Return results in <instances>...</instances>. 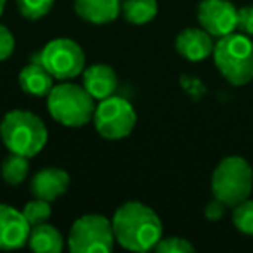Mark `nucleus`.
<instances>
[{
	"mask_svg": "<svg viewBox=\"0 0 253 253\" xmlns=\"http://www.w3.org/2000/svg\"><path fill=\"white\" fill-rule=\"evenodd\" d=\"M253 191V170L241 156L224 158L211 173L213 198L234 208L238 203L250 198Z\"/></svg>",
	"mask_w": 253,
	"mask_h": 253,
	"instance_id": "39448f33",
	"label": "nucleus"
},
{
	"mask_svg": "<svg viewBox=\"0 0 253 253\" xmlns=\"http://www.w3.org/2000/svg\"><path fill=\"white\" fill-rule=\"evenodd\" d=\"M19 85L26 94L42 97V95H49V92L52 90L54 77L40 61L32 59V63L19 71Z\"/></svg>",
	"mask_w": 253,
	"mask_h": 253,
	"instance_id": "2eb2a0df",
	"label": "nucleus"
},
{
	"mask_svg": "<svg viewBox=\"0 0 253 253\" xmlns=\"http://www.w3.org/2000/svg\"><path fill=\"white\" fill-rule=\"evenodd\" d=\"M28 245L39 253H59L64 248V238L54 225L43 222L32 227Z\"/></svg>",
	"mask_w": 253,
	"mask_h": 253,
	"instance_id": "dca6fc26",
	"label": "nucleus"
},
{
	"mask_svg": "<svg viewBox=\"0 0 253 253\" xmlns=\"http://www.w3.org/2000/svg\"><path fill=\"white\" fill-rule=\"evenodd\" d=\"M95 99L85 90L84 85L59 84L54 85L47 95V109L56 122L64 126H84L94 118Z\"/></svg>",
	"mask_w": 253,
	"mask_h": 253,
	"instance_id": "20e7f679",
	"label": "nucleus"
},
{
	"mask_svg": "<svg viewBox=\"0 0 253 253\" xmlns=\"http://www.w3.org/2000/svg\"><path fill=\"white\" fill-rule=\"evenodd\" d=\"M32 225L23 210L0 203V250H19L28 243Z\"/></svg>",
	"mask_w": 253,
	"mask_h": 253,
	"instance_id": "9d476101",
	"label": "nucleus"
},
{
	"mask_svg": "<svg viewBox=\"0 0 253 253\" xmlns=\"http://www.w3.org/2000/svg\"><path fill=\"white\" fill-rule=\"evenodd\" d=\"M52 213V208H50V201L40 200V198H35V200L28 201L23 208V215L26 217V220L30 222V225H39L47 222V218Z\"/></svg>",
	"mask_w": 253,
	"mask_h": 253,
	"instance_id": "412c9836",
	"label": "nucleus"
},
{
	"mask_svg": "<svg viewBox=\"0 0 253 253\" xmlns=\"http://www.w3.org/2000/svg\"><path fill=\"white\" fill-rule=\"evenodd\" d=\"M238 30L245 35H253V5L238 9Z\"/></svg>",
	"mask_w": 253,
	"mask_h": 253,
	"instance_id": "b1692460",
	"label": "nucleus"
},
{
	"mask_svg": "<svg viewBox=\"0 0 253 253\" xmlns=\"http://www.w3.org/2000/svg\"><path fill=\"white\" fill-rule=\"evenodd\" d=\"M33 59L40 61L56 80H71L85 70V54L71 39L50 40Z\"/></svg>",
	"mask_w": 253,
	"mask_h": 253,
	"instance_id": "6e6552de",
	"label": "nucleus"
},
{
	"mask_svg": "<svg viewBox=\"0 0 253 253\" xmlns=\"http://www.w3.org/2000/svg\"><path fill=\"white\" fill-rule=\"evenodd\" d=\"M82 82L84 87L95 101L109 97L115 94L118 87V78L111 66L108 64H92L82 73Z\"/></svg>",
	"mask_w": 253,
	"mask_h": 253,
	"instance_id": "ddd939ff",
	"label": "nucleus"
},
{
	"mask_svg": "<svg viewBox=\"0 0 253 253\" xmlns=\"http://www.w3.org/2000/svg\"><path fill=\"white\" fill-rule=\"evenodd\" d=\"M198 21L211 37L222 39L238 30V9L229 0H201Z\"/></svg>",
	"mask_w": 253,
	"mask_h": 253,
	"instance_id": "1a4fd4ad",
	"label": "nucleus"
},
{
	"mask_svg": "<svg viewBox=\"0 0 253 253\" xmlns=\"http://www.w3.org/2000/svg\"><path fill=\"white\" fill-rule=\"evenodd\" d=\"M211 35L203 28H186L177 35L175 49L184 59L191 63H201L213 54Z\"/></svg>",
	"mask_w": 253,
	"mask_h": 253,
	"instance_id": "9b49d317",
	"label": "nucleus"
},
{
	"mask_svg": "<svg viewBox=\"0 0 253 253\" xmlns=\"http://www.w3.org/2000/svg\"><path fill=\"white\" fill-rule=\"evenodd\" d=\"M5 2H7V0H0V16H2V12H4V9H5Z\"/></svg>",
	"mask_w": 253,
	"mask_h": 253,
	"instance_id": "a878e982",
	"label": "nucleus"
},
{
	"mask_svg": "<svg viewBox=\"0 0 253 253\" xmlns=\"http://www.w3.org/2000/svg\"><path fill=\"white\" fill-rule=\"evenodd\" d=\"M111 224L116 243L130 252H148L163 238V224L156 211L139 201L118 207Z\"/></svg>",
	"mask_w": 253,
	"mask_h": 253,
	"instance_id": "f257e3e1",
	"label": "nucleus"
},
{
	"mask_svg": "<svg viewBox=\"0 0 253 253\" xmlns=\"http://www.w3.org/2000/svg\"><path fill=\"white\" fill-rule=\"evenodd\" d=\"M115 243L113 224L99 213H87L77 218L68 236V246L73 253L111 252Z\"/></svg>",
	"mask_w": 253,
	"mask_h": 253,
	"instance_id": "423d86ee",
	"label": "nucleus"
},
{
	"mask_svg": "<svg viewBox=\"0 0 253 253\" xmlns=\"http://www.w3.org/2000/svg\"><path fill=\"white\" fill-rule=\"evenodd\" d=\"M0 137L9 153L33 158L47 144L49 132L45 123L35 113L26 109H12L0 122Z\"/></svg>",
	"mask_w": 253,
	"mask_h": 253,
	"instance_id": "f03ea898",
	"label": "nucleus"
},
{
	"mask_svg": "<svg viewBox=\"0 0 253 253\" xmlns=\"http://www.w3.org/2000/svg\"><path fill=\"white\" fill-rule=\"evenodd\" d=\"M225 208H227V205H225L224 201L213 198V200L205 207V217H207L208 220H218V218L224 217Z\"/></svg>",
	"mask_w": 253,
	"mask_h": 253,
	"instance_id": "393cba45",
	"label": "nucleus"
},
{
	"mask_svg": "<svg viewBox=\"0 0 253 253\" xmlns=\"http://www.w3.org/2000/svg\"><path fill=\"white\" fill-rule=\"evenodd\" d=\"M68 187H70V175L63 169H56V167H47L37 172L30 184L33 196L50 203L63 196Z\"/></svg>",
	"mask_w": 253,
	"mask_h": 253,
	"instance_id": "f8f14e48",
	"label": "nucleus"
},
{
	"mask_svg": "<svg viewBox=\"0 0 253 253\" xmlns=\"http://www.w3.org/2000/svg\"><path fill=\"white\" fill-rule=\"evenodd\" d=\"M213 61L220 75L236 87L253 80V42L245 33H229L213 47Z\"/></svg>",
	"mask_w": 253,
	"mask_h": 253,
	"instance_id": "7ed1b4c3",
	"label": "nucleus"
},
{
	"mask_svg": "<svg viewBox=\"0 0 253 253\" xmlns=\"http://www.w3.org/2000/svg\"><path fill=\"white\" fill-rule=\"evenodd\" d=\"M122 14L132 25H146L158 14L156 0H123Z\"/></svg>",
	"mask_w": 253,
	"mask_h": 253,
	"instance_id": "f3484780",
	"label": "nucleus"
},
{
	"mask_svg": "<svg viewBox=\"0 0 253 253\" xmlns=\"http://www.w3.org/2000/svg\"><path fill=\"white\" fill-rule=\"evenodd\" d=\"M14 47H16V40L14 35L9 32L7 26L0 25V63L12 56L14 52Z\"/></svg>",
	"mask_w": 253,
	"mask_h": 253,
	"instance_id": "5701e85b",
	"label": "nucleus"
},
{
	"mask_svg": "<svg viewBox=\"0 0 253 253\" xmlns=\"http://www.w3.org/2000/svg\"><path fill=\"white\" fill-rule=\"evenodd\" d=\"M28 156L18 155V153H11L7 158L2 163V179L5 180V184L9 186H19L23 184V180L28 177L30 172V162Z\"/></svg>",
	"mask_w": 253,
	"mask_h": 253,
	"instance_id": "a211bd4d",
	"label": "nucleus"
},
{
	"mask_svg": "<svg viewBox=\"0 0 253 253\" xmlns=\"http://www.w3.org/2000/svg\"><path fill=\"white\" fill-rule=\"evenodd\" d=\"M54 2L56 0H16L21 16L26 19H32V21L42 19L43 16L49 14Z\"/></svg>",
	"mask_w": 253,
	"mask_h": 253,
	"instance_id": "aec40b11",
	"label": "nucleus"
},
{
	"mask_svg": "<svg viewBox=\"0 0 253 253\" xmlns=\"http://www.w3.org/2000/svg\"><path fill=\"white\" fill-rule=\"evenodd\" d=\"M155 250L158 253H193L194 246L187 239L179 238V236H169L162 238L156 243Z\"/></svg>",
	"mask_w": 253,
	"mask_h": 253,
	"instance_id": "4be33fe9",
	"label": "nucleus"
},
{
	"mask_svg": "<svg viewBox=\"0 0 253 253\" xmlns=\"http://www.w3.org/2000/svg\"><path fill=\"white\" fill-rule=\"evenodd\" d=\"M95 130L109 141H118L130 135L137 122V113L134 106L123 97H116L115 94L99 101L95 106L94 118Z\"/></svg>",
	"mask_w": 253,
	"mask_h": 253,
	"instance_id": "0eeeda50",
	"label": "nucleus"
},
{
	"mask_svg": "<svg viewBox=\"0 0 253 253\" xmlns=\"http://www.w3.org/2000/svg\"><path fill=\"white\" fill-rule=\"evenodd\" d=\"M78 18L92 25H108L122 12V0H75Z\"/></svg>",
	"mask_w": 253,
	"mask_h": 253,
	"instance_id": "4468645a",
	"label": "nucleus"
},
{
	"mask_svg": "<svg viewBox=\"0 0 253 253\" xmlns=\"http://www.w3.org/2000/svg\"><path fill=\"white\" fill-rule=\"evenodd\" d=\"M232 224L243 234L253 236V200L246 198L232 210Z\"/></svg>",
	"mask_w": 253,
	"mask_h": 253,
	"instance_id": "6ab92c4d",
	"label": "nucleus"
}]
</instances>
